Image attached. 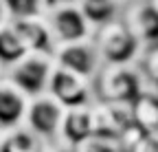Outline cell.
Wrapping results in <instances>:
<instances>
[{
    "label": "cell",
    "mask_w": 158,
    "mask_h": 152,
    "mask_svg": "<svg viewBox=\"0 0 158 152\" xmlns=\"http://www.w3.org/2000/svg\"><path fill=\"white\" fill-rule=\"evenodd\" d=\"M138 66L143 68L145 80L154 86H158V42L156 44H147L143 49V55L138 60Z\"/></svg>",
    "instance_id": "17"
},
{
    "label": "cell",
    "mask_w": 158,
    "mask_h": 152,
    "mask_svg": "<svg viewBox=\"0 0 158 152\" xmlns=\"http://www.w3.org/2000/svg\"><path fill=\"white\" fill-rule=\"evenodd\" d=\"M11 20L24 18H44L53 9V0H5Z\"/></svg>",
    "instance_id": "16"
},
{
    "label": "cell",
    "mask_w": 158,
    "mask_h": 152,
    "mask_svg": "<svg viewBox=\"0 0 158 152\" xmlns=\"http://www.w3.org/2000/svg\"><path fill=\"white\" fill-rule=\"evenodd\" d=\"M92 40L103 64H138L145 44L132 33L123 18L110 20L94 29Z\"/></svg>",
    "instance_id": "2"
},
{
    "label": "cell",
    "mask_w": 158,
    "mask_h": 152,
    "mask_svg": "<svg viewBox=\"0 0 158 152\" xmlns=\"http://www.w3.org/2000/svg\"><path fill=\"white\" fill-rule=\"evenodd\" d=\"M40 152H73V148L62 143L59 139H55V141H44V145H42Z\"/></svg>",
    "instance_id": "19"
},
{
    "label": "cell",
    "mask_w": 158,
    "mask_h": 152,
    "mask_svg": "<svg viewBox=\"0 0 158 152\" xmlns=\"http://www.w3.org/2000/svg\"><path fill=\"white\" fill-rule=\"evenodd\" d=\"M46 22L57 44H70V42H84L92 40L94 24L86 18L79 5H57L46 13Z\"/></svg>",
    "instance_id": "4"
},
{
    "label": "cell",
    "mask_w": 158,
    "mask_h": 152,
    "mask_svg": "<svg viewBox=\"0 0 158 152\" xmlns=\"http://www.w3.org/2000/svg\"><path fill=\"white\" fill-rule=\"evenodd\" d=\"M55 68L53 53L46 51H27L18 62L7 66L2 75L7 80H11L18 88H22L29 97L40 93H46L51 75Z\"/></svg>",
    "instance_id": "3"
},
{
    "label": "cell",
    "mask_w": 158,
    "mask_h": 152,
    "mask_svg": "<svg viewBox=\"0 0 158 152\" xmlns=\"http://www.w3.org/2000/svg\"><path fill=\"white\" fill-rule=\"evenodd\" d=\"M53 60L57 66L68 68L86 80H92L99 75L103 66V60L99 55V49L94 40H84V42H70V44H57L53 51Z\"/></svg>",
    "instance_id": "7"
},
{
    "label": "cell",
    "mask_w": 158,
    "mask_h": 152,
    "mask_svg": "<svg viewBox=\"0 0 158 152\" xmlns=\"http://www.w3.org/2000/svg\"><path fill=\"white\" fill-rule=\"evenodd\" d=\"M9 22H11V15L7 11V5H5V0H0V29L5 24H9Z\"/></svg>",
    "instance_id": "20"
},
{
    "label": "cell",
    "mask_w": 158,
    "mask_h": 152,
    "mask_svg": "<svg viewBox=\"0 0 158 152\" xmlns=\"http://www.w3.org/2000/svg\"><path fill=\"white\" fill-rule=\"evenodd\" d=\"M15 27L18 35L22 37V42L29 51H55V37L51 33V27L44 18H24V20H11Z\"/></svg>",
    "instance_id": "11"
},
{
    "label": "cell",
    "mask_w": 158,
    "mask_h": 152,
    "mask_svg": "<svg viewBox=\"0 0 158 152\" xmlns=\"http://www.w3.org/2000/svg\"><path fill=\"white\" fill-rule=\"evenodd\" d=\"M90 137H92V104L66 108L57 139L70 148H75L77 143H81Z\"/></svg>",
    "instance_id": "10"
},
{
    "label": "cell",
    "mask_w": 158,
    "mask_h": 152,
    "mask_svg": "<svg viewBox=\"0 0 158 152\" xmlns=\"http://www.w3.org/2000/svg\"><path fill=\"white\" fill-rule=\"evenodd\" d=\"M121 18L145 46L158 42V9L149 0H134L125 5Z\"/></svg>",
    "instance_id": "8"
},
{
    "label": "cell",
    "mask_w": 158,
    "mask_h": 152,
    "mask_svg": "<svg viewBox=\"0 0 158 152\" xmlns=\"http://www.w3.org/2000/svg\"><path fill=\"white\" fill-rule=\"evenodd\" d=\"M130 108L132 119L138 128H143L145 132H158V86L147 82Z\"/></svg>",
    "instance_id": "12"
},
{
    "label": "cell",
    "mask_w": 158,
    "mask_h": 152,
    "mask_svg": "<svg viewBox=\"0 0 158 152\" xmlns=\"http://www.w3.org/2000/svg\"><path fill=\"white\" fill-rule=\"evenodd\" d=\"M64 110L66 108L53 95H48V93L33 95L29 99L24 126L31 132H35L42 141H55L59 137V126H62Z\"/></svg>",
    "instance_id": "5"
},
{
    "label": "cell",
    "mask_w": 158,
    "mask_h": 152,
    "mask_svg": "<svg viewBox=\"0 0 158 152\" xmlns=\"http://www.w3.org/2000/svg\"><path fill=\"white\" fill-rule=\"evenodd\" d=\"M29 49L24 46L22 37L18 35L15 27L9 22L0 29V64H2V71L7 66H11L13 62H18Z\"/></svg>",
    "instance_id": "15"
},
{
    "label": "cell",
    "mask_w": 158,
    "mask_h": 152,
    "mask_svg": "<svg viewBox=\"0 0 158 152\" xmlns=\"http://www.w3.org/2000/svg\"><path fill=\"white\" fill-rule=\"evenodd\" d=\"M92 84L99 102L132 104L147 80L138 64H103Z\"/></svg>",
    "instance_id": "1"
},
{
    "label": "cell",
    "mask_w": 158,
    "mask_h": 152,
    "mask_svg": "<svg viewBox=\"0 0 158 152\" xmlns=\"http://www.w3.org/2000/svg\"><path fill=\"white\" fill-rule=\"evenodd\" d=\"M112 152H130V150H125L123 145H114V148H112Z\"/></svg>",
    "instance_id": "21"
},
{
    "label": "cell",
    "mask_w": 158,
    "mask_h": 152,
    "mask_svg": "<svg viewBox=\"0 0 158 152\" xmlns=\"http://www.w3.org/2000/svg\"><path fill=\"white\" fill-rule=\"evenodd\" d=\"M42 145L44 141L24 124L2 130V137H0V152H40Z\"/></svg>",
    "instance_id": "13"
},
{
    "label": "cell",
    "mask_w": 158,
    "mask_h": 152,
    "mask_svg": "<svg viewBox=\"0 0 158 152\" xmlns=\"http://www.w3.org/2000/svg\"><path fill=\"white\" fill-rule=\"evenodd\" d=\"M46 93L53 95L64 108L88 106V104H92L97 99L92 80H86V77H81V75H77V73H73L68 68H62L57 64L53 68V75H51Z\"/></svg>",
    "instance_id": "6"
},
{
    "label": "cell",
    "mask_w": 158,
    "mask_h": 152,
    "mask_svg": "<svg viewBox=\"0 0 158 152\" xmlns=\"http://www.w3.org/2000/svg\"><path fill=\"white\" fill-rule=\"evenodd\" d=\"M0 75H2V64H0Z\"/></svg>",
    "instance_id": "23"
},
{
    "label": "cell",
    "mask_w": 158,
    "mask_h": 152,
    "mask_svg": "<svg viewBox=\"0 0 158 152\" xmlns=\"http://www.w3.org/2000/svg\"><path fill=\"white\" fill-rule=\"evenodd\" d=\"M114 145H116V143H110V141H106V139L90 137V139H86V141H81V143H77V145L73 148V152H112Z\"/></svg>",
    "instance_id": "18"
},
{
    "label": "cell",
    "mask_w": 158,
    "mask_h": 152,
    "mask_svg": "<svg viewBox=\"0 0 158 152\" xmlns=\"http://www.w3.org/2000/svg\"><path fill=\"white\" fill-rule=\"evenodd\" d=\"M149 2H152V5H154V7L158 9V0H149Z\"/></svg>",
    "instance_id": "22"
},
{
    "label": "cell",
    "mask_w": 158,
    "mask_h": 152,
    "mask_svg": "<svg viewBox=\"0 0 158 152\" xmlns=\"http://www.w3.org/2000/svg\"><path fill=\"white\" fill-rule=\"evenodd\" d=\"M77 5L81 7V11L94 27H101L123 15L127 0H77Z\"/></svg>",
    "instance_id": "14"
},
{
    "label": "cell",
    "mask_w": 158,
    "mask_h": 152,
    "mask_svg": "<svg viewBox=\"0 0 158 152\" xmlns=\"http://www.w3.org/2000/svg\"><path fill=\"white\" fill-rule=\"evenodd\" d=\"M29 95L18 88L11 80L0 75V130L22 126L29 108Z\"/></svg>",
    "instance_id": "9"
},
{
    "label": "cell",
    "mask_w": 158,
    "mask_h": 152,
    "mask_svg": "<svg viewBox=\"0 0 158 152\" xmlns=\"http://www.w3.org/2000/svg\"><path fill=\"white\" fill-rule=\"evenodd\" d=\"M0 137H2V130H0Z\"/></svg>",
    "instance_id": "24"
}]
</instances>
